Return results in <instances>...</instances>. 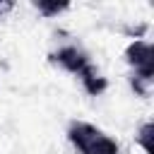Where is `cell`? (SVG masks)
<instances>
[{"instance_id": "6da1fadb", "label": "cell", "mask_w": 154, "mask_h": 154, "mask_svg": "<svg viewBox=\"0 0 154 154\" xmlns=\"http://www.w3.org/2000/svg\"><path fill=\"white\" fill-rule=\"evenodd\" d=\"M123 55H125V63L132 67V75L142 79H154V48L149 41L140 38V41L128 43Z\"/></svg>"}, {"instance_id": "8992f818", "label": "cell", "mask_w": 154, "mask_h": 154, "mask_svg": "<svg viewBox=\"0 0 154 154\" xmlns=\"http://www.w3.org/2000/svg\"><path fill=\"white\" fill-rule=\"evenodd\" d=\"M137 144L144 149V154H154V123L147 120L137 130Z\"/></svg>"}, {"instance_id": "277c9868", "label": "cell", "mask_w": 154, "mask_h": 154, "mask_svg": "<svg viewBox=\"0 0 154 154\" xmlns=\"http://www.w3.org/2000/svg\"><path fill=\"white\" fill-rule=\"evenodd\" d=\"M77 77H79V82H82L84 91H87V94H91V96L103 94V91H106V87H108V79H106V77L99 72V67H96V65H91V63H89V65H87Z\"/></svg>"}, {"instance_id": "5b68a950", "label": "cell", "mask_w": 154, "mask_h": 154, "mask_svg": "<svg viewBox=\"0 0 154 154\" xmlns=\"http://www.w3.org/2000/svg\"><path fill=\"white\" fill-rule=\"evenodd\" d=\"M79 154H118V142L106 135V132H99Z\"/></svg>"}, {"instance_id": "9c48e42d", "label": "cell", "mask_w": 154, "mask_h": 154, "mask_svg": "<svg viewBox=\"0 0 154 154\" xmlns=\"http://www.w3.org/2000/svg\"><path fill=\"white\" fill-rule=\"evenodd\" d=\"M12 7H14V2H10V0H0V17H2V14H7Z\"/></svg>"}, {"instance_id": "3957f363", "label": "cell", "mask_w": 154, "mask_h": 154, "mask_svg": "<svg viewBox=\"0 0 154 154\" xmlns=\"http://www.w3.org/2000/svg\"><path fill=\"white\" fill-rule=\"evenodd\" d=\"M99 132H101V130H99L96 125L84 123V120H75V123H70V128H67V140H70V144H72L77 152H82Z\"/></svg>"}, {"instance_id": "ba28073f", "label": "cell", "mask_w": 154, "mask_h": 154, "mask_svg": "<svg viewBox=\"0 0 154 154\" xmlns=\"http://www.w3.org/2000/svg\"><path fill=\"white\" fill-rule=\"evenodd\" d=\"M152 82L154 79H142L137 75H130V87H132V91L137 96H149L152 94Z\"/></svg>"}, {"instance_id": "7a4b0ae2", "label": "cell", "mask_w": 154, "mask_h": 154, "mask_svg": "<svg viewBox=\"0 0 154 154\" xmlns=\"http://www.w3.org/2000/svg\"><path fill=\"white\" fill-rule=\"evenodd\" d=\"M51 63L60 65L65 72H72V75H79L87 65H89V58L82 48L77 46H63L58 48L55 53H51Z\"/></svg>"}, {"instance_id": "52a82bcc", "label": "cell", "mask_w": 154, "mask_h": 154, "mask_svg": "<svg viewBox=\"0 0 154 154\" xmlns=\"http://www.w3.org/2000/svg\"><path fill=\"white\" fill-rule=\"evenodd\" d=\"M34 7H36L43 17H58V14L65 12L70 5H67V2H58V0H36Z\"/></svg>"}]
</instances>
